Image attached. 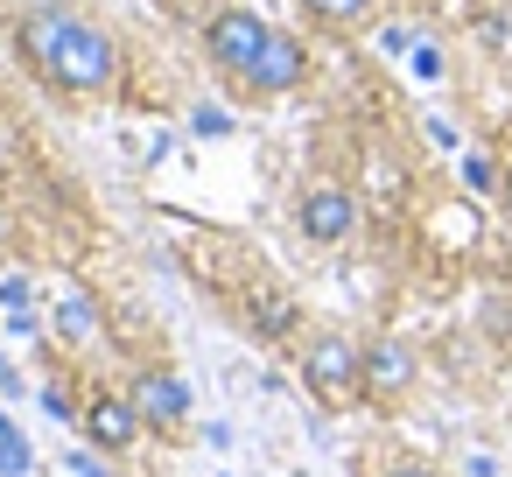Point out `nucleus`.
I'll return each mask as SVG.
<instances>
[{"label": "nucleus", "instance_id": "nucleus-1", "mask_svg": "<svg viewBox=\"0 0 512 477\" xmlns=\"http://www.w3.org/2000/svg\"><path fill=\"white\" fill-rule=\"evenodd\" d=\"M113 85H120V36L106 22L78 15L71 36H64V50H57V64H50V92H64V99H106Z\"/></svg>", "mask_w": 512, "mask_h": 477}, {"label": "nucleus", "instance_id": "nucleus-2", "mask_svg": "<svg viewBox=\"0 0 512 477\" xmlns=\"http://www.w3.org/2000/svg\"><path fill=\"white\" fill-rule=\"evenodd\" d=\"M302 386H309V400H316V407L344 414V407L365 393V351H358L344 330L309 337V351H302Z\"/></svg>", "mask_w": 512, "mask_h": 477}, {"label": "nucleus", "instance_id": "nucleus-3", "mask_svg": "<svg viewBox=\"0 0 512 477\" xmlns=\"http://www.w3.org/2000/svg\"><path fill=\"white\" fill-rule=\"evenodd\" d=\"M71 22H78V8H22V15H15L8 43H15V64H22L36 85H50V64H57Z\"/></svg>", "mask_w": 512, "mask_h": 477}, {"label": "nucleus", "instance_id": "nucleus-4", "mask_svg": "<svg viewBox=\"0 0 512 477\" xmlns=\"http://www.w3.org/2000/svg\"><path fill=\"white\" fill-rule=\"evenodd\" d=\"M267 22L253 15V8H225V15H211V29H204V57L225 71V78H246L253 71V57L267 50Z\"/></svg>", "mask_w": 512, "mask_h": 477}, {"label": "nucleus", "instance_id": "nucleus-5", "mask_svg": "<svg viewBox=\"0 0 512 477\" xmlns=\"http://www.w3.org/2000/svg\"><path fill=\"white\" fill-rule=\"evenodd\" d=\"M78 428H85V442L92 449H106V456H120V449H134L141 442V407L127 400V393H113V386H92L85 400H78Z\"/></svg>", "mask_w": 512, "mask_h": 477}, {"label": "nucleus", "instance_id": "nucleus-6", "mask_svg": "<svg viewBox=\"0 0 512 477\" xmlns=\"http://www.w3.org/2000/svg\"><path fill=\"white\" fill-rule=\"evenodd\" d=\"M239 85H246L253 99H288V92H302V85H309V43L288 36V29H274L267 50L253 57V71H246Z\"/></svg>", "mask_w": 512, "mask_h": 477}, {"label": "nucleus", "instance_id": "nucleus-7", "mask_svg": "<svg viewBox=\"0 0 512 477\" xmlns=\"http://www.w3.org/2000/svg\"><path fill=\"white\" fill-rule=\"evenodd\" d=\"M295 225H302L309 246H344V239L358 232V197H351L344 183H316V190H302Z\"/></svg>", "mask_w": 512, "mask_h": 477}, {"label": "nucleus", "instance_id": "nucleus-8", "mask_svg": "<svg viewBox=\"0 0 512 477\" xmlns=\"http://www.w3.org/2000/svg\"><path fill=\"white\" fill-rule=\"evenodd\" d=\"M414 379H421V365H414V351H407L400 337L365 344V393H358V400H372V407H400V400L414 393Z\"/></svg>", "mask_w": 512, "mask_h": 477}, {"label": "nucleus", "instance_id": "nucleus-9", "mask_svg": "<svg viewBox=\"0 0 512 477\" xmlns=\"http://www.w3.org/2000/svg\"><path fill=\"white\" fill-rule=\"evenodd\" d=\"M127 400L141 407V421L148 428H162V435H183L190 428V386L176 379V372H134V386H127Z\"/></svg>", "mask_w": 512, "mask_h": 477}, {"label": "nucleus", "instance_id": "nucleus-10", "mask_svg": "<svg viewBox=\"0 0 512 477\" xmlns=\"http://www.w3.org/2000/svg\"><path fill=\"white\" fill-rule=\"evenodd\" d=\"M372 8H379V0H302V15H309L316 29H358Z\"/></svg>", "mask_w": 512, "mask_h": 477}, {"label": "nucleus", "instance_id": "nucleus-11", "mask_svg": "<svg viewBox=\"0 0 512 477\" xmlns=\"http://www.w3.org/2000/svg\"><path fill=\"white\" fill-rule=\"evenodd\" d=\"M64 337H78V344H85V337H99V316H92V302H85V295H64Z\"/></svg>", "mask_w": 512, "mask_h": 477}, {"label": "nucleus", "instance_id": "nucleus-12", "mask_svg": "<svg viewBox=\"0 0 512 477\" xmlns=\"http://www.w3.org/2000/svg\"><path fill=\"white\" fill-rule=\"evenodd\" d=\"M379 477H435L428 463H393V470H379Z\"/></svg>", "mask_w": 512, "mask_h": 477}, {"label": "nucleus", "instance_id": "nucleus-13", "mask_svg": "<svg viewBox=\"0 0 512 477\" xmlns=\"http://www.w3.org/2000/svg\"><path fill=\"white\" fill-rule=\"evenodd\" d=\"M15 246V218H8V204H0V253Z\"/></svg>", "mask_w": 512, "mask_h": 477}, {"label": "nucleus", "instance_id": "nucleus-14", "mask_svg": "<svg viewBox=\"0 0 512 477\" xmlns=\"http://www.w3.org/2000/svg\"><path fill=\"white\" fill-rule=\"evenodd\" d=\"M8 64H15V43H8V36H0V78H8Z\"/></svg>", "mask_w": 512, "mask_h": 477}, {"label": "nucleus", "instance_id": "nucleus-15", "mask_svg": "<svg viewBox=\"0 0 512 477\" xmlns=\"http://www.w3.org/2000/svg\"><path fill=\"white\" fill-rule=\"evenodd\" d=\"M498 190H505V211H512V162H505V183H498Z\"/></svg>", "mask_w": 512, "mask_h": 477}]
</instances>
